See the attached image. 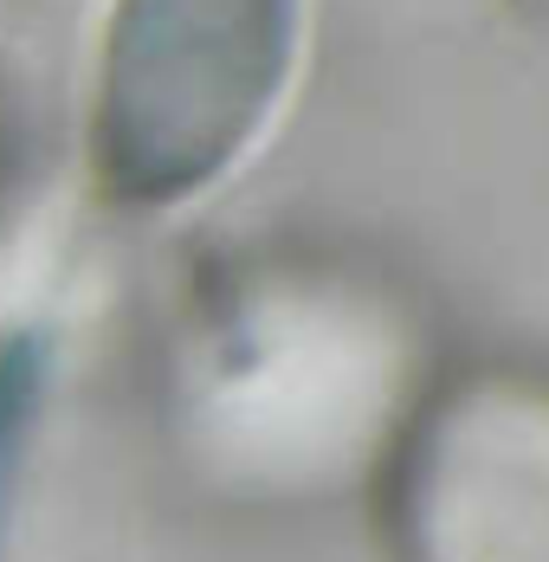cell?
Returning <instances> with one entry per match:
<instances>
[{"label":"cell","instance_id":"6da1fadb","mask_svg":"<svg viewBox=\"0 0 549 562\" xmlns=\"http://www.w3.org/2000/svg\"><path fill=\"white\" fill-rule=\"evenodd\" d=\"M291 58V0H116L98 149L130 194H181L253 143Z\"/></svg>","mask_w":549,"mask_h":562},{"label":"cell","instance_id":"7a4b0ae2","mask_svg":"<svg viewBox=\"0 0 549 562\" xmlns=\"http://www.w3.org/2000/svg\"><path fill=\"white\" fill-rule=\"evenodd\" d=\"M407 562H549V389L466 382L401 459Z\"/></svg>","mask_w":549,"mask_h":562}]
</instances>
